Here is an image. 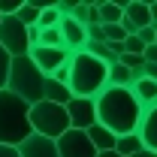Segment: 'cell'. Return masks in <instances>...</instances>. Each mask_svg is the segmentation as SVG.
<instances>
[{"instance_id": "4dcf8cb0", "label": "cell", "mask_w": 157, "mask_h": 157, "mask_svg": "<svg viewBox=\"0 0 157 157\" xmlns=\"http://www.w3.org/2000/svg\"><path fill=\"white\" fill-rule=\"evenodd\" d=\"M142 58H145V63H157V42H154V45H145Z\"/></svg>"}, {"instance_id": "30bf717a", "label": "cell", "mask_w": 157, "mask_h": 157, "mask_svg": "<svg viewBox=\"0 0 157 157\" xmlns=\"http://www.w3.org/2000/svg\"><path fill=\"white\" fill-rule=\"evenodd\" d=\"M121 27L127 30V36H136L142 27H151V9H148V3H145V0H130V3H124Z\"/></svg>"}, {"instance_id": "cb8c5ba5", "label": "cell", "mask_w": 157, "mask_h": 157, "mask_svg": "<svg viewBox=\"0 0 157 157\" xmlns=\"http://www.w3.org/2000/svg\"><path fill=\"white\" fill-rule=\"evenodd\" d=\"M9 67H12V58L6 55V48L0 45V91H6V82H9Z\"/></svg>"}, {"instance_id": "ac0fdd59", "label": "cell", "mask_w": 157, "mask_h": 157, "mask_svg": "<svg viewBox=\"0 0 157 157\" xmlns=\"http://www.w3.org/2000/svg\"><path fill=\"white\" fill-rule=\"evenodd\" d=\"M39 12H42V6H39L36 0H24L21 9L15 12V18H18L24 27H36V24H39Z\"/></svg>"}, {"instance_id": "ba28073f", "label": "cell", "mask_w": 157, "mask_h": 157, "mask_svg": "<svg viewBox=\"0 0 157 157\" xmlns=\"http://www.w3.org/2000/svg\"><path fill=\"white\" fill-rule=\"evenodd\" d=\"M67 115L73 130H91L97 124V103L88 97H73L67 103Z\"/></svg>"}, {"instance_id": "44dd1931", "label": "cell", "mask_w": 157, "mask_h": 157, "mask_svg": "<svg viewBox=\"0 0 157 157\" xmlns=\"http://www.w3.org/2000/svg\"><path fill=\"white\" fill-rule=\"evenodd\" d=\"M60 24V12L55 3H48V6H42V12H39V30H48V27H58Z\"/></svg>"}, {"instance_id": "3957f363", "label": "cell", "mask_w": 157, "mask_h": 157, "mask_svg": "<svg viewBox=\"0 0 157 157\" xmlns=\"http://www.w3.org/2000/svg\"><path fill=\"white\" fill-rule=\"evenodd\" d=\"M30 133V106L12 91H0V145L18 148Z\"/></svg>"}, {"instance_id": "8fae6325", "label": "cell", "mask_w": 157, "mask_h": 157, "mask_svg": "<svg viewBox=\"0 0 157 157\" xmlns=\"http://www.w3.org/2000/svg\"><path fill=\"white\" fill-rule=\"evenodd\" d=\"M60 36H63V48L70 55L85 52V45H88V30L76 18H60Z\"/></svg>"}, {"instance_id": "e575fe53", "label": "cell", "mask_w": 157, "mask_h": 157, "mask_svg": "<svg viewBox=\"0 0 157 157\" xmlns=\"http://www.w3.org/2000/svg\"><path fill=\"white\" fill-rule=\"evenodd\" d=\"M148 9H151V27L157 30V0H151V3H148Z\"/></svg>"}, {"instance_id": "2e32d148", "label": "cell", "mask_w": 157, "mask_h": 157, "mask_svg": "<svg viewBox=\"0 0 157 157\" xmlns=\"http://www.w3.org/2000/svg\"><path fill=\"white\" fill-rule=\"evenodd\" d=\"M45 100L48 103H58V106H67L73 100V91H70V85H60L55 78H45Z\"/></svg>"}, {"instance_id": "5b68a950", "label": "cell", "mask_w": 157, "mask_h": 157, "mask_svg": "<svg viewBox=\"0 0 157 157\" xmlns=\"http://www.w3.org/2000/svg\"><path fill=\"white\" fill-rule=\"evenodd\" d=\"M30 127H33V133H39V136L55 139V142H58V139L70 130L67 106L48 103V100H42V103H36V106H30Z\"/></svg>"}, {"instance_id": "6da1fadb", "label": "cell", "mask_w": 157, "mask_h": 157, "mask_svg": "<svg viewBox=\"0 0 157 157\" xmlns=\"http://www.w3.org/2000/svg\"><path fill=\"white\" fill-rule=\"evenodd\" d=\"M97 124H103L106 130H112L115 136H127L136 133L145 109L139 106V100L133 97L130 88H112L106 85V91L97 100Z\"/></svg>"}, {"instance_id": "d6986e66", "label": "cell", "mask_w": 157, "mask_h": 157, "mask_svg": "<svg viewBox=\"0 0 157 157\" xmlns=\"http://www.w3.org/2000/svg\"><path fill=\"white\" fill-rule=\"evenodd\" d=\"M145 145H142V139H139V133H127V136H118L115 142V151L121 157H133L136 151H142Z\"/></svg>"}, {"instance_id": "8d00e7d4", "label": "cell", "mask_w": 157, "mask_h": 157, "mask_svg": "<svg viewBox=\"0 0 157 157\" xmlns=\"http://www.w3.org/2000/svg\"><path fill=\"white\" fill-rule=\"evenodd\" d=\"M97 157H121V154H118V151H100Z\"/></svg>"}, {"instance_id": "d4e9b609", "label": "cell", "mask_w": 157, "mask_h": 157, "mask_svg": "<svg viewBox=\"0 0 157 157\" xmlns=\"http://www.w3.org/2000/svg\"><path fill=\"white\" fill-rule=\"evenodd\" d=\"M88 9H91V3H76V6H73V12H70V18H76L78 24H85V27H88Z\"/></svg>"}, {"instance_id": "d590c367", "label": "cell", "mask_w": 157, "mask_h": 157, "mask_svg": "<svg viewBox=\"0 0 157 157\" xmlns=\"http://www.w3.org/2000/svg\"><path fill=\"white\" fill-rule=\"evenodd\" d=\"M133 157H157V151H148V148H142V151H136Z\"/></svg>"}, {"instance_id": "83f0119b", "label": "cell", "mask_w": 157, "mask_h": 157, "mask_svg": "<svg viewBox=\"0 0 157 157\" xmlns=\"http://www.w3.org/2000/svg\"><path fill=\"white\" fill-rule=\"evenodd\" d=\"M88 42H106V33H103V24H88Z\"/></svg>"}, {"instance_id": "9c48e42d", "label": "cell", "mask_w": 157, "mask_h": 157, "mask_svg": "<svg viewBox=\"0 0 157 157\" xmlns=\"http://www.w3.org/2000/svg\"><path fill=\"white\" fill-rule=\"evenodd\" d=\"M27 58L36 63L39 70L45 73V76H52L58 67H63V63H70V52L67 48H48V45H33L30 52H27Z\"/></svg>"}, {"instance_id": "484cf974", "label": "cell", "mask_w": 157, "mask_h": 157, "mask_svg": "<svg viewBox=\"0 0 157 157\" xmlns=\"http://www.w3.org/2000/svg\"><path fill=\"white\" fill-rule=\"evenodd\" d=\"M21 3H24V0H0V15H3V18L15 15V12L21 9Z\"/></svg>"}, {"instance_id": "4fadbf2b", "label": "cell", "mask_w": 157, "mask_h": 157, "mask_svg": "<svg viewBox=\"0 0 157 157\" xmlns=\"http://www.w3.org/2000/svg\"><path fill=\"white\" fill-rule=\"evenodd\" d=\"M136 133H139L142 145H145L148 151H157V106L145 109V115H142V124H139Z\"/></svg>"}, {"instance_id": "f35d334b", "label": "cell", "mask_w": 157, "mask_h": 157, "mask_svg": "<svg viewBox=\"0 0 157 157\" xmlns=\"http://www.w3.org/2000/svg\"><path fill=\"white\" fill-rule=\"evenodd\" d=\"M154 42H157V39H154Z\"/></svg>"}, {"instance_id": "74e56055", "label": "cell", "mask_w": 157, "mask_h": 157, "mask_svg": "<svg viewBox=\"0 0 157 157\" xmlns=\"http://www.w3.org/2000/svg\"><path fill=\"white\" fill-rule=\"evenodd\" d=\"M0 21H3V15H0Z\"/></svg>"}, {"instance_id": "1f68e13d", "label": "cell", "mask_w": 157, "mask_h": 157, "mask_svg": "<svg viewBox=\"0 0 157 157\" xmlns=\"http://www.w3.org/2000/svg\"><path fill=\"white\" fill-rule=\"evenodd\" d=\"M88 24H100V6L97 3H91V9H88Z\"/></svg>"}, {"instance_id": "277c9868", "label": "cell", "mask_w": 157, "mask_h": 157, "mask_svg": "<svg viewBox=\"0 0 157 157\" xmlns=\"http://www.w3.org/2000/svg\"><path fill=\"white\" fill-rule=\"evenodd\" d=\"M45 78L48 76H45L27 55H24V58H12L6 91H12L15 97H21L27 106H36V103L45 100Z\"/></svg>"}, {"instance_id": "d6a6232c", "label": "cell", "mask_w": 157, "mask_h": 157, "mask_svg": "<svg viewBox=\"0 0 157 157\" xmlns=\"http://www.w3.org/2000/svg\"><path fill=\"white\" fill-rule=\"evenodd\" d=\"M0 157H21L18 148H9V145H0Z\"/></svg>"}, {"instance_id": "836d02e7", "label": "cell", "mask_w": 157, "mask_h": 157, "mask_svg": "<svg viewBox=\"0 0 157 157\" xmlns=\"http://www.w3.org/2000/svg\"><path fill=\"white\" fill-rule=\"evenodd\" d=\"M145 78L157 82V63H145Z\"/></svg>"}, {"instance_id": "7c38bea8", "label": "cell", "mask_w": 157, "mask_h": 157, "mask_svg": "<svg viewBox=\"0 0 157 157\" xmlns=\"http://www.w3.org/2000/svg\"><path fill=\"white\" fill-rule=\"evenodd\" d=\"M18 154L21 157H60L58 154V142H55V139L39 136V133H30V136L21 142V145H18Z\"/></svg>"}, {"instance_id": "7402d4cb", "label": "cell", "mask_w": 157, "mask_h": 157, "mask_svg": "<svg viewBox=\"0 0 157 157\" xmlns=\"http://www.w3.org/2000/svg\"><path fill=\"white\" fill-rule=\"evenodd\" d=\"M39 45H48V48H63V36H60V24L58 27H48L39 33Z\"/></svg>"}, {"instance_id": "f546056e", "label": "cell", "mask_w": 157, "mask_h": 157, "mask_svg": "<svg viewBox=\"0 0 157 157\" xmlns=\"http://www.w3.org/2000/svg\"><path fill=\"white\" fill-rule=\"evenodd\" d=\"M48 78H55V82H60V85H70V63H63V67H58L55 73Z\"/></svg>"}, {"instance_id": "7a4b0ae2", "label": "cell", "mask_w": 157, "mask_h": 157, "mask_svg": "<svg viewBox=\"0 0 157 157\" xmlns=\"http://www.w3.org/2000/svg\"><path fill=\"white\" fill-rule=\"evenodd\" d=\"M109 85V63L88 52H76L70 58V91L73 97L97 100Z\"/></svg>"}, {"instance_id": "8992f818", "label": "cell", "mask_w": 157, "mask_h": 157, "mask_svg": "<svg viewBox=\"0 0 157 157\" xmlns=\"http://www.w3.org/2000/svg\"><path fill=\"white\" fill-rule=\"evenodd\" d=\"M0 45L6 48L9 58H24L30 52V39H27V27L21 24L15 15L0 21Z\"/></svg>"}, {"instance_id": "e0dca14e", "label": "cell", "mask_w": 157, "mask_h": 157, "mask_svg": "<svg viewBox=\"0 0 157 157\" xmlns=\"http://www.w3.org/2000/svg\"><path fill=\"white\" fill-rule=\"evenodd\" d=\"M100 24H121L124 18V3H115V0H100Z\"/></svg>"}, {"instance_id": "5bb4252c", "label": "cell", "mask_w": 157, "mask_h": 157, "mask_svg": "<svg viewBox=\"0 0 157 157\" xmlns=\"http://www.w3.org/2000/svg\"><path fill=\"white\" fill-rule=\"evenodd\" d=\"M130 91H133V97L139 100L142 109L157 106V82H151V78H136V82L130 85Z\"/></svg>"}, {"instance_id": "9a60e30c", "label": "cell", "mask_w": 157, "mask_h": 157, "mask_svg": "<svg viewBox=\"0 0 157 157\" xmlns=\"http://www.w3.org/2000/svg\"><path fill=\"white\" fill-rule=\"evenodd\" d=\"M88 133V139L94 142V148H97V154L100 151H115V142H118V136L112 133V130H106L103 124H94L91 130H85Z\"/></svg>"}, {"instance_id": "4316f807", "label": "cell", "mask_w": 157, "mask_h": 157, "mask_svg": "<svg viewBox=\"0 0 157 157\" xmlns=\"http://www.w3.org/2000/svg\"><path fill=\"white\" fill-rule=\"evenodd\" d=\"M145 52V45L139 42V36H127L124 39V55H142Z\"/></svg>"}, {"instance_id": "52a82bcc", "label": "cell", "mask_w": 157, "mask_h": 157, "mask_svg": "<svg viewBox=\"0 0 157 157\" xmlns=\"http://www.w3.org/2000/svg\"><path fill=\"white\" fill-rule=\"evenodd\" d=\"M58 154L60 157H97V148H94V142L88 139L85 130H73L70 127L58 139Z\"/></svg>"}, {"instance_id": "603a6c76", "label": "cell", "mask_w": 157, "mask_h": 157, "mask_svg": "<svg viewBox=\"0 0 157 157\" xmlns=\"http://www.w3.org/2000/svg\"><path fill=\"white\" fill-rule=\"evenodd\" d=\"M103 33H106V45L124 42V39H127V30H124L121 24H103Z\"/></svg>"}, {"instance_id": "ffe728a7", "label": "cell", "mask_w": 157, "mask_h": 157, "mask_svg": "<svg viewBox=\"0 0 157 157\" xmlns=\"http://www.w3.org/2000/svg\"><path fill=\"white\" fill-rule=\"evenodd\" d=\"M109 85H112V88H130V85H133V73L118 60V63L109 67Z\"/></svg>"}, {"instance_id": "f1b7e54d", "label": "cell", "mask_w": 157, "mask_h": 157, "mask_svg": "<svg viewBox=\"0 0 157 157\" xmlns=\"http://www.w3.org/2000/svg\"><path fill=\"white\" fill-rule=\"evenodd\" d=\"M136 36H139V42H142V45H154L157 30H154V27H142V30H139Z\"/></svg>"}]
</instances>
